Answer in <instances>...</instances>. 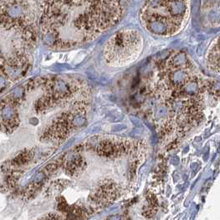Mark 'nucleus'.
I'll return each instance as SVG.
<instances>
[{
	"label": "nucleus",
	"instance_id": "obj_2",
	"mask_svg": "<svg viewBox=\"0 0 220 220\" xmlns=\"http://www.w3.org/2000/svg\"><path fill=\"white\" fill-rule=\"evenodd\" d=\"M143 40L135 30H121L113 35L103 49V58L108 65L121 67L133 63L142 51Z\"/></svg>",
	"mask_w": 220,
	"mask_h": 220
},
{
	"label": "nucleus",
	"instance_id": "obj_1",
	"mask_svg": "<svg viewBox=\"0 0 220 220\" xmlns=\"http://www.w3.org/2000/svg\"><path fill=\"white\" fill-rule=\"evenodd\" d=\"M188 16L189 0H146L141 11L146 29L160 36L175 34Z\"/></svg>",
	"mask_w": 220,
	"mask_h": 220
},
{
	"label": "nucleus",
	"instance_id": "obj_3",
	"mask_svg": "<svg viewBox=\"0 0 220 220\" xmlns=\"http://www.w3.org/2000/svg\"><path fill=\"white\" fill-rule=\"evenodd\" d=\"M208 61V65L210 70L216 71L218 73L219 71V51H218V42L217 41L216 43L213 45L211 51H209V56L207 57Z\"/></svg>",
	"mask_w": 220,
	"mask_h": 220
}]
</instances>
